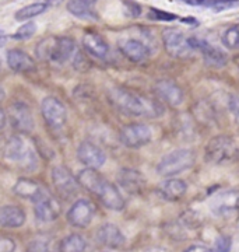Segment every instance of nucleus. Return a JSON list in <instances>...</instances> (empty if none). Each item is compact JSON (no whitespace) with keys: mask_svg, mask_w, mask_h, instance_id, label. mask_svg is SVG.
Here are the masks:
<instances>
[{"mask_svg":"<svg viewBox=\"0 0 239 252\" xmlns=\"http://www.w3.org/2000/svg\"><path fill=\"white\" fill-rule=\"evenodd\" d=\"M120 142L130 149H139L151 142L152 132L146 124H130L120 130Z\"/></svg>","mask_w":239,"mask_h":252,"instance_id":"9","label":"nucleus"},{"mask_svg":"<svg viewBox=\"0 0 239 252\" xmlns=\"http://www.w3.org/2000/svg\"><path fill=\"white\" fill-rule=\"evenodd\" d=\"M10 124L20 133H31L34 129V118L31 109L24 102H14L10 108Z\"/></svg>","mask_w":239,"mask_h":252,"instance_id":"13","label":"nucleus"},{"mask_svg":"<svg viewBox=\"0 0 239 252\" xmlns=\"http://www.w3.org/2000/svg\"><path fill=\"white\" fill-rule=\"evenodd\" d=\"M232 247V240L228 235H220L212 245V252H230Z\"/></svg>","mask_w":239,"mask_h":252,"instance_id":"33","label":"nucleus"},{"mask_svg":"<svg viewBox=\"0 0 239 252\" xmlns=\"http://www.w3.org/2000/svg\"><path fill=\"white\" fill-rule=\"evenodd\" d=\"M36 32V24L32 21H28L26 24H23L18 28L17 31L13 34V38L17 41H23V39H30L31 36Z\"/></svg>","mask_w":239,"mask_h":252,"instance_id":"32","label":"nucleus"},{"mask_svg":"<svg viewBox=\"0 0 239 252\" xmlns=\"http://www.w3.org/2000/svg\"><path fill=\"white\" fill-rule=\"evenodd\" d=\"M58 44V38L56 36H48L42 39L38 45H36L35 55L39 61H52L55 49Z\"/></svg>","mask_w":239,"mask_h":252,"instance_id":"29","label":"nucleus"},{"mask_svg":"<svg viewBox=\"0 0 239 252\" xmlns=\"http://www.w3.org/2000/svg\"><path fill=\"white\" fill-rule=\"evenodd\" d=\"M186 190H187L186 182L179 178H168L158 187L159 196L165 200H169V202H177L179 199L183 198Z\"/></svg>","mask_w":239,"mask_h":252,"instance_id":"20","label":"nucleus"},{"mask_svg":"<svg viewBox=\"0 0 239 252\" xmlns=\"http://www.w3.org/2000/svg\"><path fill=\"white\" fill-rule=\"evenodd\" d=\"M46 9H48V3L36 1V3H32L30 6H26V7L18 10L14 17H16L17 21H27V20H31V18L42 14Z\"/></svg>","mask_w":239,"mask_h":252,"instance_id":"30","label":"nucleus"},{"mask_svg":"<svg viewBox=\"0 0 239 252\" xmlns=\"http://www.w3.org/2000/svg\"><path fill=\"white\" fill-rule=\"evenodd\" d=\"M87 247L86 240L79 234H70L64 237L60 245H59V252H84Z\"/></svg>","mask_w":239,"mask_h":252,"instance_id":"28","label":"nucleus"},{"mask_svg":"<svg viewBox=\"0 0 239 252\" xmlns=\"http://www.w3.org/2000/svg\"><path fill=\"white\" fill-rule=\"evenodd\" d=\"M196 161V156L192 150L187 149H178L171 152L167 156H164L158 162L155 171L161 177L172 178L180 172H185L186 170L192 168Z\"/></svg>","mask_w":239,"mask_h":252,"instance_id":"4","label":"nucleus"},{"mask_svg":"<svg viewBox=\"0 0 239 252\" xmlns=\"http://www.w3.org/2000/svg\"><path fill=\"white\" fill-rule=\"evenodd\" d=\"M108 98L116 109L130 117L157 118L164 114V108L158 101L122 89H112L108 93Z\"/></svg>","mask_w":239,"mask_h":252,"instance_id":"1","label":"nucleus"},{"mask_svg":"<svg viewBox=\"0 0 239 252\" xmlns=\"http://www.w3.org/2000/svg\"><path fill=\"white\" fill-rule=\"evenodd\" d=\"M41 114L48 126L53 130H60L67 122V111L60 99L46 97L41 104Z\"/></svg>","mask_w":239,"mask_h":252,"instance_id":"5","label":"nucleus"},{"mask_svg":"<svg viewBox=\"0 0 239 252\" xmlns=\"http://www.w3.org/2000/svg\"><path fill=\"white\" fill-rule=\"evenodd\" d=\"M26 223V213L21 207L6 205L0 209V224L6 228H18Z\"/></svg>","mask_w":239,"mask_h":252,"instance_id":"23","label":"nucleus"},{"mask_svg":"<svg viewBox=\"0 0 239 252\" xmlns=\"http://www.w3.org/2000/svg\"><path fill=\"white\" fill-rule=\"evenodd\" d=\"M212 213L217 216H230L239 212V190L225 189L212 196L210 202Z\"/></svg>","mask_w":239,"mask_h":252,"instance_id":"8","label":"nucleus"},{"mask_svg":"<svg viewBox=\"0 0 239 252\" xmlns=\"http://www.w3.org/2000/svg\"><path fill=\"white\" fill-rule=\"evenodd\" d=\"M239 158V147L228 136H217L206 146V160L215 165H227Z\"/></svg>","mask_w":239,"mask_h":252,"instance_id":"2","label":"nucleus"},{"mask_svg":"<svg viewBox=\"0 0 239 252\" xmlns=\"http://www.w3.org/2000/svg\"><path fill=\"white\" fill-rule=\"evenodd\" d=\"M190 42L193 49H200L203 54L204 62L210 67H222L227 64V55L222 52L220 48L210 45L206 41H200L197 38H190Z\"/></svg>","mask_w":239,"mask_h":252,"instance_id":"16","label":"nucleus"},{"mask_svg":"<svg viewBox=\"0 0 239 252\" xmlns=\"http://www.w3.org/2000/svg\"><path fill=\"white\" fill-rule=\"evenodd\" d=\"M154 91L161 101H164L165 104H168L169 107H174V108L179 107L185 99V94L182 89L177 83L171 80L157 81L154 86Z\"/></svg>","mask_w":239,"mask_h":252,"instance_id":"14","label":"nucleus"},{"mask_svg":"<svg viewBox=\"0 0 239 252\" xmlns=\"http://www.w3.org/2000/svg\"><path fill=\"white\" fill-rule=\"evenodd\" d=\"M7 64L14 72H32L35 70L34 59L20 49H10L7 52Z\"/></svg>","mask_w":239,"mask_h":252,"instance_id":"22","label":"nucleus"},{"mask_svg":"<svg viewBox=\"0 0 239 252\" xmlns=\"http://www.w3.org/2000/svg\"><path fill=\"white\" fill-rule=\"evenodd\" d=\"M147 252H165L164 248H150V250H147Z\"/></svg>","mask_w":239,"mask_h":252,"instance_id":"39","label":"nucleus"},{"mask_svg":"<svg viewBox=\"0 0 239 252\" xmlns=\"http://www.w3.org/2000/svg\"><path fill=\"white\" fill-rule=\"evenodd\" d=\"M118 184L129 195L142 193L146 187V180L137 170L133 168H122L118 174Z\"/></svg>","mask_w":239,"mask_h":252,"instance_id":"15","label":"nucleus"},{"mask_svg":"<svg viewBox=\"0 0 239 252\" xmlns=\"http://www.w3.org/2000/svg\"><path fill=\"white\" fill-rule=\"evenodd\" d=\"M66 7L74 17L80 18V20L92 21V20L98 18L92 0H69Z\"/></svg>","mask_w":239,"mask_h":252,"instance_id":"24","label":"nucleus"},{"mask_svg":"<svg viewBox=\"0 0 239 252\" xmlns=\"http://www.w3.org/2000/svg\"><path fill=\"white\" fill-rule=\"evenodd\" d=\"M162 41L165 51L174 58H187L195 51L190 38H186L183 32L174 28H168L162 32Z\"/></svg>","mask_w":239,"mask_h":252,"instance_id":"6","label":"nucleus"},{"mask_svg":"<svg viewBox=\"0 0 239 252\" xmlns=\"http://www.w3.org/2000/svg\"><path fill=\"white\" fill-rule=\"evenodd\" d=\"M4 158L17 164L24 171H34L38 167V157L32 147L17 136H13L4 146Z\"/></svg>","mask_w":239,"mask_h":252,"instance_id":"3","label":"nucleus"},{"mask_svg":"<svg viewBox=\"0 0 239 252\" xmlns=\"http://www.w3.org/2000/svg\"><path fill=\"white\" fill-rule=\"evenodd\" d=\"M83 48L86 52L98 59H105L109 54V46L106 41L97 32H87L83 36Z\"/></svg>","mask_w":239,"mask_h":252,"instance_id":"21","label":"nucleus"},{"mask_svg":"<svg viewBox=\"0 0 239 252\" xmlns=\"http://www.w3.org/2000/svg\"><path fill=\"white\" fill-rule=\"evenodd\" d=\"M222 44L228 49L239 48V27L227 28L222 34Z\"/></svg>","mask_w":239,"mask_h":252,"instance_id":"31","label":"nucleus"},{"mask_svg":"<svg viewBox=\"0 0 239 252\" xmlns=\"http://www.w3.org/2000/svg\"><path fill=\"white\" fill-rule=\"evenodd\" d=\"M32 203H34L35 217L42 223H51L53 220H56L60 215L59 202L46 189L42 188L39 195L32 200Z\"/></svg>","mask_w":239,"mask_h":252,"instance_id":"7","label":"nucleus"},{"mask_svg":"<svg viewBox=\"0 0 239 252\" xmlns=\"http://www.w3.org/2000/svg\"><path fill=\"white\" fill-rule=\"evenodd\" d=\"M77 158L87 168L99 170L106 161L105 152L92 142H83L77 147Z\"/></svg>","mask_w":239,"mask_h":252,"instance_id":"12","label":"nucleus"},{"mask_svg":"<svg viewBox=\"0 0 239 252\" xmlns=\"http://www.w3.org/2000/svg\"><path fill=\"white\" fill-rule=\"evenodd\" d=\"M228 108L231 115L239 124V94H231L228 99Z\"/></svg>","mask_w":239,"mask_h":252,"instance_id":"34","label":"nucleus"},{"mask_svg":"<svg viewBox=\"0 0 239 252\" xmlns=\"http://www.w3.org/2000/svg\"><path fill=\"white\" fill-rule=\"evenodd\" d=\"M119 49L129 61L134 63L144 62L146 59H149V55H150L147 45H144L142 41L133 39V38L122 39L119 42Z\"/></svg>","mask_w":239,"mask_h":252,"instance_id":"18","label":"nucleus"},{"mask_svg":"<svg viewBox=\"0 0 239 252\" xmlns=\"http://www.w3.org/2000/svg\"><path fill=\"white\" fill-rule=\"evenodd\" d=\"M74 51H76V44H74V41L71 39L70 36H59L55 54H53L52 62H67L69 59H71V56L74 55Z\"/></svg>","mask_w":239,"mask_h":252,"instance_id":"26","label":"nucleus"},{"mask_svg":"<svg viewBox=\"0 0 239 252\" xmlns=\"http://www.w3.org/2000/svg\"><path fill=\"white\" fill-rule=\"evenodd\" d=\"M183 252H212V250L206 245H202V244H193V245L187 247Z\"/></svg>","mask_w":239,"mask_h":252,"instance_id":"38","label":"nucleus"},{"mask_svg":"<svg viewBox=\"0 0 239 252\" xmlns=\"http://www.w3.org/2000/svg\"><path fill=\"white\" fill-rule=\"evenodd\" d=\"M97 241L104 247L115 250V248H120L124 244V235L119 230V227H116L112 223H106L97 230Z\"/></svg>","mask_w":239,"mask_h":252,"instance_id":"19","label":"nucleus"},{"mask_svg":"<svg viewBox=\"0 0 239 252\" xmlns=\"http://www.w3.org/2000/svg\"><path fill=\"white\" fill-rule=\"evenodd\" d=\"M77 181H79V184L83 188L87 189L89 192L94 193V195H97L99 188L105 182V180L94 168H84V170H81L79 172V175H77Z\"/></svg>","mask_w":239,"mask_h":252,"instance_id":"25","label":"nucleus"},{"mask_svg":"<svg viewBox=\"0 0 239 252\" xmlns=\"http://www.w3.org/2000/svg\"><path fill=\"white\" fill-rule=\"evenodd\" d=\"M16 251V243L13 238L4 237L0 241V252H14Z\"/></svg>","mask_w":239,"mask_h":252,"instance_id":"37","label":"nucleus"},{"mask_svg":"<svg viewBox=\"0 0 239 252\" xmlns=\"http://www.w3.org/2000/svg\"><path fill=\"white\" fill-rule=\"evenodd\" d=\"M27 252H49V245L44 240H34L28 244Z\"/></svg>","mask_w":239,"mask_h":252,"instance_id":"35","label":"nucleus"},{"mask_svg":"<svg viewBox=\"0 0 239 252\" xmlns=\"http://www.w3.org/2000/svg\"><path fill=\"white\" fill-rule=\"evenodd\" d=\"M42 190V187L38 185L35 181L28 180V178H20L13 187V192L23 199H34L39 195V192Z\"/></svg>","mask_w":239,"mask_h":252,"instance_id":"27","label":"nucleus"},{"mask_svg":"<svg viewBox=\"0 0 239 252\" xmlns=\"http://www.w3.org/2000/svg\"><path fill=\"white\" fill-rule=\"evenodd\" d=\"M238 66H239V58H238Z\"/></svg>","mask_w":239,"mask_h":252,"instance_id":"40","label":"nucleus"},{"mask_svg":"<svg viewBox=\"0 0 239 252\" xmlns=\"http://www.w3.org/2000/svg\"><path fill=\"white\" fill-rule=\"evenodd\" d=\"M52 182L56 192L62 198H70L71 195L76 193L80 185L77 178H74L73 174L62 165L55 167L52 170Z\"/></svg>","mask_w":239,"mask_h":252,"instance_id":"11","label":"nucleus"},{"mask_svg":"<svg viewBox=\"0 0 239 252\" xmlns=\"http://www.w3.org/2000/svg\"><path fill=\"white\" fill-rule=\"evenodd\" d=\"M94 215H95L94 205L87 199H79L67 210L66 219L71 225L79 227V228H86L91 224Z\"/></svg>","mask_w":239,"mask_h":252,"instance_id":"10","label":"nucleus"},{"mask_svg":"<svg viewBox=\"0 0 239 252\" xmlns=\"http://www.w3.org/2000/svg\"><path fill=\"white\" fill-rule=\"evenodd\" d=\"M95 196L101 200V203L106 209H111V210H115V212H120L124 207V199L120 195L119 189L116 188L115 185L109 184L106 180L102 184V187L99 188V190H98Z\"/></svg>","mask_w":239,"mask_h":252,"instance_id":"17","label":"nucleus"},{"mask_svg":"<svg viewBox=\"0 0 239 252\" xmlns=\"http://www.w3.org/2000/svg\"><path fill=\"white\" fill-rule=\"evenodd\" d=\"M151 17L155 18V20H161V21H174L177 20V16L172 14V13H168V11H164V10L158 9H151Z\"/></svg>","mask_w":239,"mask_h":252,"instance_id":"36","label":"nucleus"}]
</instances>
